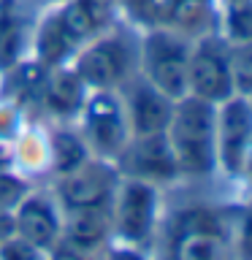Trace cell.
Segmentation results:
<instances>
[{
    "instance_id": "cell-1",
    "label": "cell",
    "mask_w": 252,
    "mask_h": 260,
    "mask_svg": "<svg viewBox=\"0 0 252 260\" xmlns=\"http://www.w3.org/2000/svg\"><path fill=\"white\" fill-rule=\"evenodd\" d=\"M119 19L117 0H60L36 19L30 57L44 68L68 65L87 41Z\"/></svg>"
},
{
    "instance_id": "cell-2",
    "label": "cell",
    "mask_w": 252,
    "mask_h": 260,
    "mask_svg": "<svg viewBox=\"0 0 252 260\" xmlns=\"http://www.w3.org/2000/svg\"><path fill=\"white\" fill-rule=\"evenodd\" d=\"M166 138L174 152L179 176L209 179L217 174V106L195 95H184L174 103V114L166 127Z\"/></svg>"
},
{
    "instance_id": "cell-3",
    "label": "cell",
    "mask_w": 252,
    "mask_h": 260,
    "mask_svg": "<svg viewBox=\"0 0 252 260\" xmlns=\"http://www.w3.org/2000/svg\"><path fill=\"white\" fill-rule=\"evenodd\" d=\"M138 44L141 30L125 19L87 41L68 62L87 89H119L138 73Z\"/></svg>"
},
{
    "instance_id": "cell-4",
    "label": "cell",
    "mask_w": 252,
    "mask_h": 260,
    "mask_svg": "<svg viewBox=\"0 0 252 260\" xmlns=\"http://www.w3.org/2000/svg\"><path fill=\"white\" fill-rule=\"evenodd\" d=\"M166 260H236L233 228L209 206H184L166 225Z\"/></svg>"
},
{
    "instance_id": "cell-5",
    "label": "cell",
    "mask_w": 252,
    "mask_h": 260,
    "mask_svg": "<svg viewBox=\"0 0 252 260\" xmlns=\"http://www.w3.org/2000/svg\"><path fill=\"white\" fill-rule=\"evenodd\" d=\"M160 187L122 176L111 201V241L146 249L160 231Z\"/></svg>"
},
{
    "instance_id": "cell-6",
    "label": "cell",
    "mask_w": 252,
    "mask_h": 260,
    "mask_svg": "<svg viewBox=\"0 0 252 260\" xmlns=\"http://www.w3.org/2000/svg\"><path fill=\"white\" fill-rule=\"evenodd\" d=\"M187 60H190V38L182 32L152 24L141 30L138 44V73L168 98L187 95Z\"/></svg>"
},
{
    "instance_id": "cell-7",
    "label": "cell",
    "mask_w": 252,
    "mask_h": 260,
    "mask_svg": "<svg viewBox=\"0 0 252 260\" xmlns=\"http://www.w3.org/2000/svg\"><path fill=\"white\" fill-rule=\"evenodd\" d=\"M76 127L95 157L117 160L130 141V127L117 89H89L76 117Z\"/></svg>"
},
{
    "instance_id": "cell-8",
    "label": "cell",
    "mask_w": 252,
    "mask_h": 260,
    "mask_svg": "<svg viewBox=\"0 0 252 260\" xmlns=\"http://www.w3.org/2000/svg\"><path fill=\"white\" fill-rule=\"evenodd\" d=\"M187 95H195L206 103L219 106L236 95L228 41L219 32H206L190 41L187 60Z\"/></svg>"
},
{
    "instance_id": "cell-9",
    "label": "cell",
    "mask_w": 252,
    "mask_h": 260,
    "mask_svg": "<svg viewBox=\"0 0 252 260\" xmlns=\"http://www.w3.org/2000/svg\"><path fill=\"white\" fill-rule=\"evenodd\" d=\"M119 168L117 162L103 157H89L81 166L62 176H54V201L62 211L76 209H109L114 192L119 187Z\"/></svg>"
},
{
    "instance_id": "cell-10",
    "label": "cell",
    "mask_w": 252,
    "mask_h": 260,
    "mask_svg": "<svg viewBox=\"0 0 252 260\" xmlns=\"http://www.w3.org/2000/svg\"><path fill=\"white\" fill-rule=\"evenodd\" d=\"M252 152V103L233 95L217 106V171L241 179Z\"/></svg>"
},
{
    "instance_id": "cell-11",
    "label": "cell",
    "mask_w": 252,
    "mask_h": 260,
    "mask_svg": "<svg viewBox=\"0 0 252 260\" xmlns=\"http://www.w3.org/2000/svg\"><path fill=\"white\" fill-rule=\"evenodd\" d=\"M14 239L24 241L27 247L46 252L62 241V209L54 195L44 192H24L22 201L11 209Z\"/></svg>"
},
{
    "instance_id": "cell-12",
    "label": "cell",
    "mask_w": 252,
    "mask_h": 260,
    "mask_svg": "<svg viewBox=\"0 0 252 260\" xmlns=\"http://www.w3.org/2000/svg\"><path fill=\"white\" fill-rule=\"evenodd\" d=\"M122 176L128 179H141L149 184H171L179 179V168L171 152V144L166 133H152V136H130L128 146L119 152L114 160Z\"/></svg>"
},
{
    "instance_id": "cell-13",
    "label": "cell",
    "mask_w": 252,
    "mask_h": 260,
    "mask_svg": "<svg viewBox=\"0 0 252 260\" xmlns=\"http://www.w3.org/2000/svg\"><path fill=\"white\" fill-rule=\"evenodd\" d=\"M125 119L130 127V136H152V133H166L171 114H174V98L160 92L152 87L141 73L130 76L125 84L117 89Z\"/></svg>"
},
{
    "instance_id": "cell-14",
    "label": "cell",
    "mask_w": 252,
    "mask_h": 260,
    "mask_svg": "<svg viewBox=\"0 0 252 260\" xmlns=\"http://www.w3.org/2000/svg\"><path fill=\"white\" fill-rule=\"evenodd\" d=\"M87 84L76 76L71 65L46 68V76L41 81L36 109L52 122H76L81 106L87 101Z\"/></svg>"
},
{
    "instance_id": "cell-15",
    "label": "cell",
    "mask_w": 252,
    "mask_h": 260,
    "mask_svg": "<svg viewBox=\"0 0 252 260\" xmlns=\"http://www.w3.org/2000/svg\"><path fill=\"white\" fill-rule=\"evenodd\" d=\"M36 19L24 0H0V73L27 60Z\"/></svg>"
},
{
    "instance_id": "cell-16",
    "label": "cell",
    "mask_w": 252,
    "mask_h": 260,
    "mask_svg": "<svg viewBox=\"0 0 252 260\" xmlns=\"http://www.w3.org/2000/svg\"><path fill=\"white\" fill-rule=\"evenodd\" d=\"M111 241V206L62 211V244L95 255Z\"/></svg>"
},
{
    "instance_id": "cell-17",
    "label": "cell",
    "mask_w": 252,
    "mask_h": 260,
    "mask_svg": "<svg viewBox=\"0 0 252 260\" xmlns=\"http://www.w3.org/2000/svg\"><path fill=\"white\" fill-rule=\"evenodd\" d=\"M8 146H11V152H8L11 168L16 174H22L24 179L49 174V133L44 125L24 122Z\"/></svg>"
},
{
    "instance_id": "cell-18",
    "label": "cell",
    "mask_w": 252,
    "mask_h": 260,
    "mask_svg": "<svg viewBox=\"0 0 252 260\" xmlns=\"http://www.w3.org/2000/svg\"><path fill=\"white\" fill-rule=\"evenodd\" d=\"M46 133H49V174L52 176L68 174V171L92 157L87 141L81 138L79 127L73 122H52V127H46Z\"/></svg>"
},
{
    "instance_id": "cell-19",
    "label": "cell",
    "mask_w": 252,
    "mask_h": 260,
    "mask_svg": "<svg viewBox=\"0 0 252 260\" xmlns=\"http://www.w3.org/2000/svg\"><path fill=\"white\" fill-rule=\"evenodd\" d=\"M217 32L228 44L252 41V0H231L217 6Z\"/></svg>"
},
{
    "instance_id": "cell-20",
    "label": "cell",
    "mask_w": 252,
    "mask_h": 260,
    "mask_svg": "<svg viewBox=\"0 0 252 260\" xmlns=\"http://www.w3.org/2000/svg\"><path fill=\"white\" fill-rule=\"evenodd\" d=\"M231 54V73H233V87L236 95H252V41L244 44H228Z\"/></svg>"
},
{
    "instance_id": "cell-21",
    "label": "cell",
    "mask_w": 252,
    "mask_h": 260,
    "mask_svg": "<svg viewBox=\"0 0 252 260\" xmlns=\"http://www.w3.org/2000/svg\"><path fill=\"white\" fill-rule=\"evenodd\" d=\"M158 3L160 0H117L119 16L138 30H146L158 24Z\"/></svg>"
},
{
    "instance_id": "cell-22",
    "label": "cell",
    "mask_w": 252,
    "mask_h": 260,
    "mask_svg": "<svg viewBox=\"0 0 252 260\" xmlns=\"http://www.w3.org/2000/svg\"><path fill=\"white\" fill-rule=\"evenodd\" d=\"M233 249L236 260H252V206L241 211L239 222L233 228Z\"/></svg>"
},
{
    "instance_id": "cell-23",
    "label": "cell",
    "mask_w": 252,
    "mask_h": 260,
    "mask_svg": "<svg viewBox=\"0 0 252 260\" xmlns=\"http://www.w3.org/2000/svg\"><path fill=\"white\" fill-rule=\"evenodd\" d=\"M0 260H46V255L11 236L6 244H0Z\"/></svg>"
},
{
    "instance_id": "cell-24",
    "label": "cell",
    "mask_w": 252,
    "mask_h": 260,
    "mask_svg": "<svg viewBox=\"0 0 252 260\" xmlns=\"http://www.w3.org/2000/svg\"><path fill=\"white\" fill-rule=\"evenodd\" d=\"M106 260H149V257H146V249H136V247H128V244L109 241L106 244Z\"/></svg>"
},
{
    "instance_id": "cell-25",
    "label": "cell",
    "mask_w": 252,
    "mask_h": 260,
    "mask_svg": "<svg viewBox=\"0 0 252 260\" xmlns=\"http://www.w3.org/2000/svg\"><path fill=\"white\" fill-rule=\"evenodd\" d=\"M46 260H92V255H87V252H79V249H73V247H68V244L60 241L54 249L46 252Z\"/></svg>"
},
{
    "instance_id": "cell-26",
    "label": "cell",
    "mask_w": 252,
    "mask_h": 260,
    "mask_svg": "<svg viewBox=\"0 0 252 260\" xmlns=\"http://www.w3.org/2000/svg\"><path fill=\"white\" fill-rule=\"evenodd\" d=\"M14 236V222H11V211L0 209V244H6Z\"/></svg>"
},
{
    "instance_id": "cell-27",
    "label": "cell",
    "mask_w": 252,
    "mask_h": 260,
    "mask_svg": "<svg viewBox=\"0 0 252 260\" xmlns=\"http://www.w3.org/2000/svg\"><path fill=\"white\" fill-rule=\"evenodd\" d=\"M244 176H247V179H249V182H252V152H249V160H247V168H244Z\"/></svg>"
},
{
    "instance_id": "cell-28",
    "label": "cell",
    "mask_w": 252,
    "mask_h": 260,
    "mask_svg": "<svg viewBox=\"0 0 252 260\" xmlns=\"http://www.w3.org/2000/svg\"><path fill=\"white\" fill-rule=\"evenodd\" d=\"M44 3H46V6H54V3H60V0H44Z\"/></svg>"
},
{
    "instance_id": "cell-29",
    "label": "cell",
    "mask_w": 252,
    "mask_h": 260,
    "mask_svg": "<svg viewBox=\"0 0 252 260\" xmlns=\"http://www.w3.org/2000/svg\"><path fill=\"white\" fill-rule=\"evenodd\" d=\"M219 3H231V0H217V6H219Z\"/></svg>"
}]
</instances>
